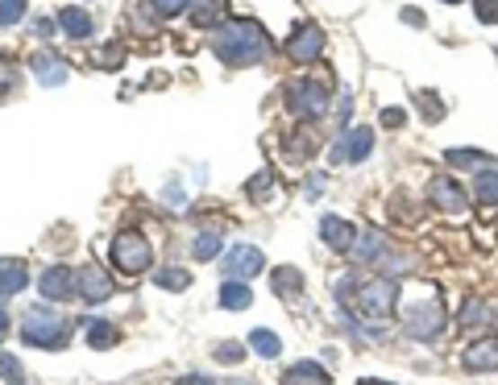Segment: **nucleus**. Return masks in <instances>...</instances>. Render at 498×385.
<instances>
[{"instance_id": "obj_1", "label": "nucleus", "mask_w": 498, "mask_h": 385, "mask_svg": "<svg viewBox=\"0 0 498 385\" xmlns=\"http://www.w3.org/2000/svg\"><path fill=\"white\" fill-rule=\"evenodd\" d=\"M212 54H217L225 66H258L262 58L271 54V38L262 33L258 22L233 17V22L217 25V33H212Z\"/></svg>"}, {"instance_id": "obj_2", "label": "nucleus", "mask_w": 498, "mask_h": 385, "mask_svg": "<svg viewBox=\"0 0 498 385\" xmlns=\"http://www.w3.org/2000/svg\"><path fill=\"white\" fill-rule=\"evenodd\" d=\"M336 299L345 302V307H353L358 315H366V319H387L390 311L399 307V290H395V282L390 278H369V282H341L336 286Z\"/></svg>"}, {"instance_id": "obj_3", "label": "nucleus", "mask_w": 498, "mask_h": 385, "mask_svg": "<svg viewBox=\"0 0 498 385\" xmlns=\"http://www.w3.org/2000/svg\"><path fill=\"white\" fill-rule=\"evenodd\" d=\"M22 340L33 344V348H63V344L71 340V328L42 302V307H33L22 319Z\"/></svg>"}, {"instance_id": "obj_4", "label": "nucleus", "mask_w": 498, "mask_h": 385, "mask_svg": "<svg viewBox=\"0 0 498 385\" xmlns=\"http://www.w3.org/2000/svg\"><path fill=\"white\" fill-rule=\"evenodd\" d=\"M109 261L120 269V274H141V269L154 266V245L141 232H117L109 245Z\"/></svg>"}, {"instance_id": "obj_5", "label": "nucleus", "mask_w": 498, "mask_h": 385, "mask_svg": "<svg viewBox=\"0 0 498 385\" xmlns=\"http://www.w3.org/2000/svg\"><path fill=\"white\" fill-rule=\"evenodd\" d=\"M287 108L304 120H320L328 112V79H295L287 83Z\"/></svg>"}, {"instance_id": "obj_6", "label": "nucleus", "mask_w": 498, "mask_h": 385, "mask_svg": "<svg viewBox=\"0 0 498 385\" xmlns=\"http://www.w3.org/2000/svg\"><path fill=\"white\" fill-rule=\"evenodd\" d=\"M76 290H79V299L84 302H109L112 299V278H109V269L96 266V261H84V269L76 274Z\"/></svg>"}, {"instance_id": "obj_7", "label": "nucleus", "mask_w": 498, "mask_h": 385, "mask_svg": "<svg viewBox=\"0 0 498 385\" xmlns=\"http://www.w3.org/2000/svg\"><path fill=\"white\" fill-rule=\"evenodd\" d=\"M444 307L436 299H428V302H420V307L407 315V336L412 340H436V336L444 332Z\"/></svg>"}, {"instance_id": "obj_8", "label": "nucleus", "mask_w": 498, "mask_h": 385, "mask_svg": "<svg viewBox=\"0 0 498 385\" xmlns=\"http://www.w3.org/2000/svg\"><path fill=\"white\" fill-rule=\"evenodd\" d=\"M369 150H374V128H345L341 141L333 145V162L336 166H345V162H366Z\"/></svg>"}, {"instance_id": "obj_9", "label": "nucleus", "mask_w": 498, "mask_h": 385, "mask_svg": "<svg viewBox=\"0 0 498 385\" xmlns=\"http://www.w3.org/2000/svg\"><path fill=\"white\" fill-rule=\"evenodd\" d=\"M325 50V30L320 25H299V30L287 38V54H291V63H316Z\"/></svg>"}, {"instance_id": "obj_10", "label": "nucleus", "mask_w": 498, "mask_h": 385, "mask_svg": "<svg viewBox=\"0 0 498 385\" xmlns=\"http://www.w3.org/2000/svg\"><path fill=\"white\" fill-rule=\"evenodd\" d=\"M220 269H225L228 278L249 282V278H258L262 269H266V257H262V249L237 245V249H228V257H225V266H220Z\"/></svg>"}, {"instance_id": "obj_11", "label": "nucleus", "mask_w": 498, "mask_h": 385, "mask_svg": "<svg viewBox=\"0 0 498 385\" xmlns=\"http://www.w3.org/2000/svg\"><path fill=\"white\" fill-rule=\"evenodd\" d=\"M428 199H432L436 212H449V215H461L469 207L466 191H461L453 179H444V174H436V179L428 182Z\"/></svg>"}, {"instance_id": "obj_12", "label": "nucleus", "mask_w": 498, "mask_h": 385, "mask_svg": "<svg viewBox=\"0 0 498 385\" xmlns=\"http://www.w3.org/2000/svg\"><path fill=\"white\" fill-rule=\"evenodd\" d=\"M38 290H42V299L50 302H67V299H76V269H67V266H50L38 278Z\"/></svg>"}, {"instance_id": "obj_13", "label": "nucleus", "mask_w": 498, "mask_h": 385, "mask_svg": "<svg viewBox=\"0 0 498 385\" xmlns=\"http://www.w3.org/2000/svg\"><path fill=\"white\" fill-rule=\"evenodd\" d=\"M469 373H498V336H482L461 353Z\"/></svg>"}, {"instance_id": "obj_14", "label": "nucleus", "mask_w": 498, "mask_h": 385, "mask_svg": "<svg viewBox=\"0 0 498 385\" xmlns=\"http://www.w3.org/2000/svg\"><path fill=\"white\" fill-rule=\"evenodd\" d=\"M320 241H325L328 249H336V253H349L353 241H358V228L349 224V220H341V215H325V220H320Z\"/></svg>"}, {"instance_id": "obj_15", "label": "nucleus", "mask_w": 498, "mask_h": 385, "mask_svg": "<svg viewBox=\"0 0 498 385\" xmlns=\"http://www.w3.org/2000/svg\"><path fill=\"white\" fill-rule=\"evenodd\" d=\"M30 66H33V75H38V83H42V87L67 83V58H58V54L38 50V54L30 58Z\"/></svg>"}, {"instance_id": "obj_16", "label": "nucleus", "mask_w": 498, "mask_h": 385, "mask_svg": "<svg viewBox=\"0 0 498 385\" xmlns=\"http://www.w3.org/2000/svg\"><path fill=\"white\" fill-rule=\"evenodd\" d=\"M30 274H25L22 261H13V257H0V302L9 299V294H22Z\"/></svg>"}, {"instance_id": "obj_17", "label": "nucleus", "mask_w": 498, "mask_h": 385, "mask_svg": "<svg viewBox=\"0 0 498 385\" xmlns=\"http://www.w3.org/2000/svg\"><path fill=\"white\" fill-rule=\"evenodd\" d=\"M58 30H63L67 38H76V42H87V38H92V17H87L79 4H67V9L58 13Z\"/></svg>"}, {"instance_id": "obj_18", "label": "nucleus", "mask_w": 498, "mask_h": 385, "mask_svg": "<svg viewBox=\"0 0 498 385\" xmlns=\"http://www.w3.org/2000/svg\"><path fill=\"white\" fill-rule=\"evenodd\" d=\"M282 385H328V373L316 369V361H299L282 373Z\"/></svg>"}, {"instance_id": "obj_19", "label": "nucleus", "mask_w": 498, "mask_h": 385, "mask_svg": "<svg viewBox=\"0 0 498 385\" xmlns=\"http://www.w3.org/2000/svg\"><path fill=\"white\" fill-rule=\"evenodd\" d=\"M349 253L358 257V261H374V266H378V257L387 253V241H382V232H374V228H369V232H358V241H353V249H349Z\"/></svg>"}, {"instance_id": "obj_20", "label": "nucleus", "mask_w": 498, "mask_h": 385, "mask_svg": "<svg viewBox=\"0 0 498 385\" xmlns=\"http://www.w3.org/2000/svg\"><path fill=\"white\" fill-rule=\"evenodd\" d=\"M249 302H253V290H249V282L228 278L225 286H220V307H225V311H245Z\"/></svg>"}, {"instance_id": "obj_21", "label": "nucleus", "mask_w": 498, "mask_h": 385, "mask_svg": "<svg viewBox=\"0 0 498 385\" xmlns=\"http://www.w3.org/2000/svg\"><path fill=\"white\" fill-rule=\"evenodd\" d=\"M271 282H274V290H279L282 299H299V294H304V274H299L295 266L274 269V274H271Z\"/></svg>"}, {"instance_id": "obj_22", "label": "nucleus", "mask_w": 498, "mask_h": 385, "mask_svg": "<svg viewBox=\"0 0 498 385\" xmlns=\"http://www.w3.org/2000/svg\"><path fill=\"white\" fill-rule=\"evenodd\" d=\"M249 348H253L258 356H266V361L282 356V340L271 332V328H253V332H249Z\"/></svg>"}, {"instance_id": "obj_23", "label": "nucleus", "mask_w": 498, "mask_h": 385, "mask_svg": "<svg viewBox=\"0 0 498 385\" xmlns=\"http://www.w3.org/2000/svg\"><path fill=\"white\" fill-rule=\"evenodd\" d=\"M84 336H87V344H92V348H112V344H117V328H112V323H104V319H87L84 323Z\"/></svg>"}, {"instance_id": "obj_24", "label": "nucleus", "mask_w": 498, "mask_h": 385, "mask_svg": "<svg viewBox=\"0 0 498 385\" xmlns=\"http://www.w3.org/2000/svg\"><path fill=\"white\" fill-rule=\"evenodd\" d=\"M474 199L482 207H498V171H482V174H477Z\"/></svg>"}, {"instance_id": "obj_25", "label": "nucleus", "mask_w": 498, "mask_h": 385, "mask_svg": "<svg viewBox=\"0 0 498 385\" xmlns=\"http://www.w3.org/2000/svg\"><path fill=\"white\" fill-rule=\"evenodd\" d=\"M220 9H225V0H191V25H200V30L217 25Z\"/></svg>"}, {"instance_id": "obj_26", "label": "nucleus", "mask_w": 498, "mask_h": 385, "mask_svg": "<svg viewBox=\"0 0 498 385\" xmlns=\"http://www.w3.org/2000/svg\"><path fill=\"white\" fill-rule=\"evenodd\" d=\"M220 249H225V236L212 232V228H204V232L195 236V249H191V253H195V261H212Z\"/></svg>"}, {"instance_id": "obj_27", "label": "nucleus", "mask_w": 498, "mask_h": 385, "mask_svg": "<svg viewBox=\"0 0 498 385\" xmlns=\"http://www.w3.org/2000/svg\"><path fill=\"white\" fill-rule=\"evenodd\" d=\"M444 162H449V166H461V171H469V166H494V158L482 150H449Z\"/></svg>"}, {"instance_id": "obj_28", "label": "nucleus", "mask_w": 498, "mask_h": 385, "mask_svg": "<svg viewBox=\"0 0 498 385\" xmlns=\"http://www.w3.org/2000/svg\"><path fill=\"white\" fill-rule=\"evenodd\" d=\"M154 286H163V290H187V286H191V274H187V269H158V274H154Z\"/></svg>"}, {"instance_id": "obj_29", "label": "nucleus", "mask_w": 498, "mask_h": 385, "mask_svg": "<svg viewBox=\"0 0 498 385\" xmlns=\"http://www.w3.org/2000/svg\"><path fill=\"white\" fill-rule=\"evenodd\" d=\"M0 381H9V385H25V373H22V364L13 361L9 353H0Z\"/></svg>"}, {"instance_id": "obj_30", "label": "nucleus", "mask_w": 498, "mask_h": 385, "mask_svg": "<svg viewBox=\"0 0 498 385\" xmlns=\"http://www.w3.org/2000/svg\"><path fill=\"white\" fill-rule=\"evenodd\" d=\"M158 17H179V13H187L191 9V0H146Z\"/></svg>"}, {"instance_id": "obj_31", "label": "nucleus", "mask_w": 498, "mask_h": 385, "mask_svg": "<svg viewBox=\"0 0 498 385\" xmlns=\"http://www.w3.org/2000/svg\"><path fill=\"white\" fill-rule=\"evenodd\" d=\"M25 17V0H0V25H17Z\"/></svg>"}, {"instance_id": "obj_32", "label": "nucleus", "mask_w": 498, "mask_h": 385, "mask_svg": "<svg viewBox=\"0 0 498 385\" xmlns=\"http://www.w3.org/2000/svg\"><path fill=\"white\" fill-rule=\"evenodd\" d=\"M13 87H17V63L0 54V96H4V92H13Z\"/></svg>"}, {"instance_id": "obj_33", "label": "nucleus", "mask_w": 498, "mask_h": 385, "mask_svg": "<svg viewBox=\"0 0 498 385\" xmlns=\"http://www.w3.org/2000/svg\"><path fill=\"white\" fill-rule=\"evenodd\" d=\"M474 13L482 25H498V0H474Z\"/></svg>"}, {"instance_id": "obj_34", "label": "nucleus", "mask_w": 498, "mask_h": 385, "mask_svg": "<svg viewBox=\"0 0 498 385\" xmlns=\"http://www.w3.org/2000/svg\"><path fill=\"white\" fill-rule=\"evenodd\" d=\"M420 104H423V117H428V120H440V117H444V104L432 96V92H423Z\"/></svg>"}, {"instance_id": "obj_35", "label": "nucleus", "mask_w": 498, "mask_h": 385, "mask_svg": "<svg viewBox=\"0 0 498 385\" xmlns=\"http://www.w3.org/2000/svg\"><path fill=\"white\" fill-rule=\"evenodd\" d=\"M271 182H274V171H262L258 179H249L245 191H249V195H266V191H271Z\"/></svg>"}, {"instance_id": "obj_36", "label": "nucleus", "mask_w": 498, "mask_h": 385, "mask_svg": "<svg viewBox=\"0 0 498 385\" xmlns=\"http://www.w3.org/2000/svg\"><path fill=\"white\" fill-rule=\"evenodd\" d=\"M477 319H486V307H482L477 299H469V302H466V311H461V323L469 328V323H477Z\"/></svg>"}, {"instance_id": "obj_37", "label": "nucleus", "mask_w": 498, "mask_h": 385, "mask_svg": "<svg viewBox=\"0 0 498 385\" xmlns=\"http://www.w3.org/2000/svg\"><path fill=\"white\" fill-rule=\"evenodd\" d=\"M382 125H387V128H403V125H407V112H403V108H382Z\"/></svg>"}, {"instance_id": "obj_38", "label": "nucleus", "mask_w": 498, "mask_h": 385, "mask_svg": "<svg viewBox=\"0 0 498 385\" xmlns=\"http://www.w3.org/2000/svg\"><path fill=\"white\" fill-rule=\"evenodd\" d=\"M217 361H241V344H217Z\"/></svg>"}, {"instance_id": "obj_39", "label": "nucleus", "mask_w": 498, "mask_h": 385, "mask_svg": "<svg viewBox=\"0 0 498 385\" xmlns=\"http://www.w3.org/2000/svg\"><path fill=\"white\" fill-rule=\"evenodd\" d=\"M33 30H38V38H50V33L58 30V17H42V22L33 25Z\"/></svg>"}, {"instance_id": "obj_40", "label": "nucleus", "mask_w": 498, "mask_h": 385, "mask_svg": "<svg viewBox=\"0 0 498 385\" xmlns=\"http://www.w3.org/2000/svg\"><path fill=\"white\" fill-rule=\"evenodd\" d=\"M399 17H403V22H407V25H415V30H420V25H423V13H420V9H403Z\"/></svg>"}, {"instance_id": "obj_41", "label": "nucleus", "mask_w": 498, "mask_h": 385, "mask_svg": "<svg viewBox=\"0 0 498 385\" xmlns=\"http://www.w3.org/2000/svg\"><path fill=\"white\" fill-rule=\"evenodd\" d=\"M4 336H9V311L0 307V340H4Z\"/></svg>"}, {"instance_id": "obj_42", "label": "nucleus", "mask_w": 498, "mask_h": 385, "mask_svg": "<svg viewBox=\"0 0 498 385\" xmlns=\"http://www.w3.org/2000/svg\"><path fill=\"white\" fill-rule=\"evenodd\" d=\"M179 385H217V381H208V377H183Z\"/></svg>"}, {"instance_id": "obj_43", "label": "nucleus", "mask_w": 498, "mask_h": 385, "mask_svg": "<svg viewBox=\"0 0 498 385\" xmlns=\"http://www.w3.org/2000/svg\"><path fill=\"white\" fill-rule=\"evenodd\" d=\"M361 385H390V381H374V377H366V381H361Z\"/></svg>"}, {"instance_id": "obj_44", "label": "nucleus", "mask_w": 498, "mask_h": 385, "mask_svg": "<svg viewBox=\"0 0 498 385\" xmlns=\"http://www.w3.org/2000/svg\"><path fill=\"white\" fill-rule=\"evenodd\" d=\"M444 4H461V0H444Z\"/></svg>"}]
</instances>
